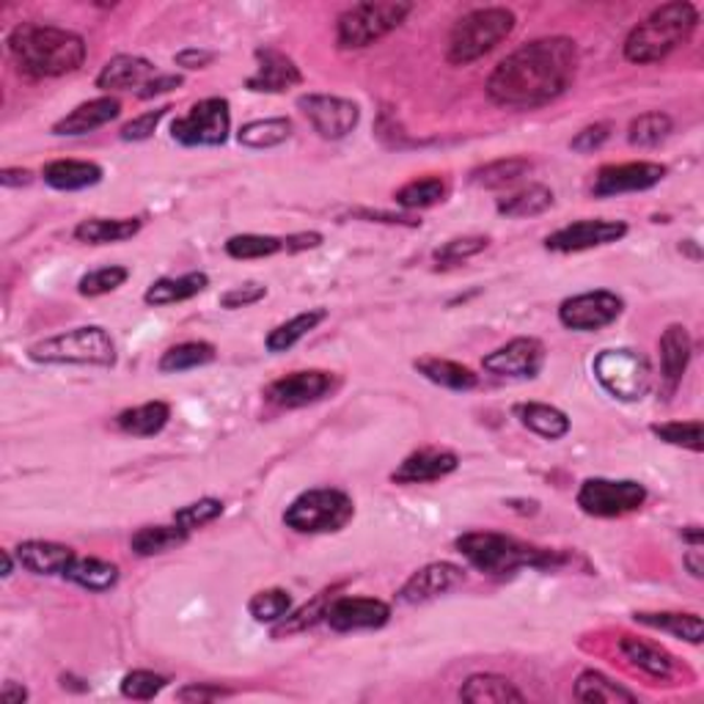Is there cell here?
Here are the masks:
<instances>
[{
    "label": "cell",
    "mask_w": 704,
    "mask_h": 704,
    "mask_svg": "<svg viewBox=\"0 0 704 704\" xmlns=\"http://www.w3.org/2000/svg\"><path fill=\"white\" fill-rule=\"evenodd\" d=\"M578 45L567 36H543L509 52L487 77V97L501 108H543L572 86Z\"/></svg>",
    "instance_id": "6da1fadb"
},
{
    "label": "cell",
    "mask_w": 704,
    "mask_h": 704,
    "mask_svg": "<svg viewBox=\"0 0 704 704\" xmlns=\"http://www.w3.org/2000/svg\"><path fill=\"white\" fill-rule=\"evenodd\" d=\"M9 50L20 72L28 77L70 75L86 61V41L81 34L45 23L17 25L9 36Z\"/></svg>",
    "instance_id": "7a4b0ae2"
},
{
    "label": "cell",
    "mask_w": 704,
    "mask_h": 704,
    "mask_svg": "<svg viewBox=\"0 0 704 704\" xmlns=\"http://www.w3.org/2000/svg\"><path fill=\"white\" fill-rule=\"evenodd\" d=\"M699 28V12L693 3L675 0L664 3L641 20L624 39V58L630 64H658L680 45H685Z\"/></svg>",
    "instance_id": "3957f363"
},
{
    "label": "cell",
    "mask_w": 704,
    "mask_h": 704,
    "mask_svg": "<svg viewBox=\"0 0 704 704\" xmlns=\"http://www.w3.org/2000/svg\"><path fill=\"white\" fill-rule=\"evenodd\" d=\"M454 548L465 556L471 565L487 575H509L523 567H534V570H554L565 561V556L556 550L534 548L529 543L507 537L498 532H465L457 537Z\"/></svg>",
    "instance_id": "277c9868"
},
{
    "label": "cell",
    "mask_w": 704,
    "mask_h": 704,
    "mask_svg": "<svg viewBox=\"0 0 704 704\" xmlns=\"http://www.w3.org/2000/svg\"><path fill=\"white\" fill-rule=\"evenodd\" d=\"M514 14L503 7L474 9L462 14L449 34V50L446 58L454 66H468L496 50L514 31Z\"/></svg>",
    "instance_id": "5b68a950"
},
{
    "label": "cell",
    "mask_w": 704,
    "mask_h": 704,
    "mask_svg": "<svg viewBox=\"0 0 704 704\" xmlns=\"http://www.w3.org/2000/svg\"><path fill=\"white\" fill-rule=\"evenodd\" d=\"M28 359L36 364H75V366H113L116 341L99 325L64 330L31 344Z\"/></svg>",
    "instance_id": "8992f818"
},
{
    "label": "cell",
    "mask_w": 704,
    "mask_h": 704,
    "mask_svg": "<svg viewBox=\"0 0 704 704\" xmlns=\"http://www.w3.org/2000/svg\"><path fill=\"white\" fill-rule=\"evenodd\" d=\"M413 12L410 3L402 0H372V3H359V7L347 9L336 25V41L341 50H364L375 45L383 36L397 31L404 23V17Z\"/></svg>",
    "instance_id": "52a82bcc"
},
{
    "label": "cell",
    "mask_w": 704,
    "mask_h": 704,
    "mask_svg": "<svg viewBox=\"0 0 704 704\" xmlns=\"http://www.w3.org/2000/svg\"><path fill=\"white\" fill-rule=\"evenodd\" d=\"M355 514V503L347 493L333 487L306 490L289 503L283 523L298 534H333L341 532Z\"/></svg>",
    "instance_id": "ba28073f"
},
{
    "label": "cell",
    "mask_w": 704,
    "mask_h": 704,
    "mask_svg": "<svg viewBox=\"0 0 704 704\" xmlns=\"http://www.w3.org/2000/svg\"><path fill=\"white\" fill-rule=\"evenodd\" d=\"M597 383L619 402H641L653 388V366L630 347H614V350L597 352L592 361Z\"/></svg>",
    "instance_id": "9c48e42d"
},
{
    "label": "cell",
    "mask_w": 704,
    "mask_h": 704,
    "mask_svg": "<svg viewBox=\"0 0 704 704\" xmlns=\"http://www.w3.org/2000/svg\"><path fill=\"white\" fill-rule=\"evenodd\" d=\"M647 501V487L633 480H586L578 490V507L592 518H622Z\"/></svg>",
    "instance_id": "30bf717a"
},
{
    "label": "cell",
    "mask_w": 704,
    "mask_h": 704,
    "mask_svg": "<svg viewBox=\"0 0 704 704\" xmlns=\"http://www.w3.org/2000/svg\"><path fill=\"white\" fill-rule=\"evenodd\" d=\"M231 130V110L223 97H209L193 105L187 116L171 124V135L182 146H220Z\"/></svg>",
    "instance_id": "8fae6325"
},
{
    "label": "cell",
    "mask_w": 704,
    "mask_h": 704,
    "mask_svg": "<svg viewBox=\"0 0 704 704\" xmlns=\"http://www.w3.org/2000/svg\"><path fill=\"white\" fill-rule=\"evenodd\" d=\"M622 308L624 301L617 292L595 289V292H583V295L567 298L559 306V323L570 330L592 333V330L608 328L611 323H617Z\"/></svg>",
    "instance_id": "7c38bea8"
},
{
    "label": "cell",
    "mask_w": 704,
    "mask_h": 704,
    "mask_svg": "<svg viewBox=\"0 0 704 704\" xmlns=\"http://www.w3.org/2000/svg\"><path fill=\"white\" fill-rule=\"evenodd\" d=\"M298 108L312 122V128L328 141L347 138L361 122L359 105L344 97H330V94H306L298 99Z\"/></svg>",
    "instance_id": "4fadbf2b"
},
{
    "label": "cell",
    "mask_w": 704,
    "mask_h": 704,
    "mask_svg": "<svg viewBox=\"0 0 704 704\" xmlns=\"http://www.w3.org/2000/svg\"><path fill=\"white\" fill-rule=\"evenodd\" d=\"M482 366L496 377L532 380L545 366V344L539 339H534V336H520V339L507 341L503 347L493 350L490 355H485Z\"/></svg>",
    "instance_id": "5bb4252c"
},
{
    "label": "cell",
    "mask_w": 704,
    "mask_h": 704,
    "mask_svg": "<svg viewBox=\"0 0 704 704\" xmlns=\"http://www.w3.org/2000/svg\"><path fill=\"white\" fill-rule=\"evenodd\" d=\"M624 234H628V223L622 220H575V223L554 231L545 240V248L554 254H581V251L617 243Z\"/></svg>",
    "instance_id": "9a60e30c"
},
{
    "label": "cell",
    "mask_w": 704,
    "mask_h": 704,
    "mask_svg": "<svg viewBox=\"0 0 704 704\" xmlns=\"http://www.w3.org/2000/svg\"><path fill=\"white\" fill-rule=\"evenodd\" d=\"M666 177V166L660 162H619V166H603L595 177L592 193L597 198L622 196V193H641L660 185Z\"/></svg>",
    "instance_id": "2e32d148"
},
{
    "label": "cell",
    "mask_w": 704,
    "mask_h": 704,
    "mask_svg": "<svg viewBox=\"0 0 704 704\" xmlns=\"http://www.w3.org/2000/svg\"><path fill=\"white\" fill-rule=\"evenodd\" d=\"M333 386H336V377L330 375V372H323V369L292 372V375L272 380L270 386H267L265 397L267 402L278 404V408L295 410L325 399L330 391H333Z\"/></svg>",
    "instance_id": "e0dca14e"
},
{
    "label": "cell",
    "mask_w": 704,
    "mask_h": 704,
    "mask_svg": "<svg viewBox=\"0 0 704 704\" xmlns=\"http://www.w3.org/2000/svg\"><path fill=\"white\" fill-rule=\"evenodd\" d=\"M465 583V572L462 567L451 565V561H433V565L422 567L404 581V586L399 590V603L408 606H422V603L438 600V597L449 595L457 586Z\"/></svg>",
    "instance_id": "ac0fdd59"
},
{
    "label": "cell",
    "mask_w": 704,
    "mask_h": 704,
    "mask_svg": "<svg viewBox=\"0 0 704 704\" xmlns=\"http://www.w3.org/2000/svg\"><path fill=\"white\" fill-rule=\"evenodd\" d=\"M391 619L388 603L375 600V597H336L330 600L325 611V622L339 633H352V630H377Z\"/></svg>",
    "instance_id": "d6986e66"
},
{
    "label": "cell",
    "mask_w": 704,
    "mask_h": 704,
    "mask_svg": "<svg viewBox=\"0 0 704 704\" xmlns=\"http://www.w3.org/2000/svg\"><path fill=\"white\" fill-rule=\"evenodd\" d=\"M256 72L245 81V86L251 92L259 94H281L289 92V88H295L303 83L301 70L287 52L276 50V47H259L256 50Z\"/></svg>",
    "instance_id": "ffe728a7"
},
{
    "label": "cell",
    "mask_w": 704,
    "mask_h": 704,
    "mask_svg": "<svg viewBox=\"0 0 704 704\" xmlns=\"http://www.w3.org/2000/svg\"><path fill=\"white\" fill-rule=\"evenodd\" d=\"M460 460L454 451L449 449H422L413 451L399 462V468L391 474L397 485H427V482H438L444 476L454 474Z\"/></svg>",
    "instance_id": "44dd1931"
},
{
    "label": "cell",
    "mask_w": 704,
    "mask_h": 704,
    "mask_svg": "<svg viewBox=\"0 0 704 704\" xmlns=\"http://www.w3.org/2000/svg\"><path fill=\"white\" fill-rule=\"evenodd\" d=\"M691 333L682 325H669L660 336V391L664 397H675L691 364Z\"/></svg>",
    "instance_id": "7402d4cb"
},
{
    "label": "cell",
    "mask_w": 704,
    "mask_h": 704,
    "mask_svg": "<svg viewBox=\"0 0 704 704\" xmlns=\"http://www.w3.org/2000/svg\"><path fill=\"white\" fill-rule=\"evenodd\" d=\"M119 113H122V102L116 97L88 99V102L77 105L72 113H66L61 122L52 124V135H70V138H75V135H88L94 133V130L110 124L113 119H119Z\"/></svg>",
    "instance_id": "603a6c76"
},
{
    "label": "cell",
    "mask_w": 704,
    "mask_h": 704,
    "mask_svg": "<svg viewBox=\"0 0 704 704\" xmlns=\"http://www.w3.org/2000/svg\"><path fill=\"white\" fill-rule=\"evenodd\" d=\"M160 72L155 70L151 61L141 56H116L110 58L102 72L97 75V88L102 92H133L151 83Z\"/></svg>",
    "instance_id": "cb8c5ba5"
},
{
    "label": "cell",
    "mask_w": 704,
    "mask_h": 704,
    "mask_svg": "<svg viewBox=\"0 0 704 704\" xmlns=\"http://www.w3.org/2000/svg\"><path fill=\"white\" fill-rule=\"evenodd\" d=\"M75 550L66 548L61 543H47V539H28V543L17 545V561L23 570L34 572V575H61L70 570L75 561Z\"/></svg>",
    "instance_id": "d4e9b609"
},
{
    "label": "cell",
    "mask_w": 704,
    "mask_h": 704,
    "mask_svg": "<svg viewBox=\"0 0 704 704\" xmlns=\"http://www.w3.org/2000/svg\"><path fill=\"white\" fill-rule=\"evenodd\" d=\"M619 650H622V655L635 669L655 677V680H669V677L675 675V658H671L660 644L639 639V635H624V639L619 641Z\"/></svg>",
    "instance_id": "484cf974"
},
{
    "label": "cell",
    "mask_w": 704,
    "mask_h": 704,
    "mask_svg": "<svg viewBox=\"0 0 704 704\" xmlns=\"http://www.w3.org/2000/svg\"><path fill=\"white\" fill-rule=\"evenodd\" d=\"M41 177L56 191H86L102 182V168L88 160H52L47 162Z\"/></svg>",
    "instance_id": "4316f807"
},
{
    "label": "cell",
    "mask_w": 704,
    "mask_h": 704,
    "mask_svg": "<svg viewBox=\"0 0 704 704\" xmlns=\"http://www.w3.org/2000/svg\"><path fill=\"white\" fill-rule=\"evenodd\" d=\"M514 416L525 429H532L534 435L545 440H559L570 433V418L561 413L554 404L543 402H520L514 404Z\"/></svg>",
    "instance_id": "83f0119b"
},
{
    "label": "cell",
    "mask_w": 704,
    "mask_h": 704,
    "mask_svg": "<svg viewBox=\"0 0 704 704\" xmlns=\"http://www.w3.org/2000/svg\"><path fill=\"white\" fill-rule=\"evenodd\" d=\"M460 699L471 704L525 702V696L514 688V682L501 675H471L465 682H462Z\"/></svg>",
    "instance_id": "f1b7e54d"
},
{
    "label": "cell",
    "mask_w": 704,
    "mask_h": 704,
    "mask_svg": "<svg viewBox=\"0 0 704 704\" xmlns=\"http://www.w3.org/2000/svg\"><path fill=\"white\" fill-rule=\"evenodd\" d=\"M207 287V272H185L180 278H160V281H155L146 289L144 303L146 306H171V303H182L202 295Z\"/></svg>",
    "instance_id": "f546056e"
},
{
    "label": "cell",
    "mask_w": 704,
    "mask_h": 704,
    "mask_svg": "<svg viewBox=\"0 0 704 704\" xmlns=\"http://www.w3.org/2000/svg\"><path fill=\"white\" fill-rule=\"evenodd\" d=\"M66 581H72L75 586L86 592H110L119 583V567L113 561L105 559H92V556H77L70 565V570L64 572Z\"/></svg>",
    "instance_id": "4dcf8cb0"
},
{
    "label": "cell",
    "mask_w": 704,
    "mask_h": 704,
    "mask_svg": "<svg viewBox=\"0 0 704 704\" xmlns=\"http://www.w3.org/2000/svg\"><path fill=\"white\" fill-rule=\"evenodd\" d=\"M171 418V408L166 402H144L138 408H128L116 416V427L135 438H151L162 433Z\"/></svg>",
    "instance_id": "1f68e13d"
},
{
    "label": "cell",
    "mask_w": 704,
    "mask_h": 704,
    "mask_svg": "<svg viewBox=\"0 0 704 704\" xmlns=\"http://www.w3.org/2000/svg\"><path fill=\"white\" fill-rule=\"evenodd\" d=\"M141 231L138 218H92L77 223L75 240L86 245H108V243H124V240L135 238Z\"/></svg>",
    "instance_id": "d6a6232c"
},
{
    "label": "cell",
    "mask_w": 704,
    "mask_h": 704,
    "mask_svg": "<svg viewBox=\"0 0 704 704\" xmlns=\"http://www.w3.org/2000/svg\"><path fill=\"white\" fill-rule=\"evenodd\" d=\"M575 699L586 704H633L635 693L600 671H581L575 680Z\"/></svg>",
    "instance_id": "836d02e7"
},
{
    "label": "cell",
    "mask_w": 704,
    "mask_h": 704,
    "mask_svg": "<svg viewBox=\"0 0 704 704\" xmlns=\"http://www.w3.org/2000/svg\"><path fill=\"white\" fill-rule=\"evenodd\" d=\"M635 622L644 624V628L660 630V633H671L675 639L688 641V644H702V617L699 614H677V611H641L635 614Z\"/></svg>",
    "instance_id": "e575fe53"
},
{
    "label": "cell",
    "mask_w": 704,
    "mask_h": 704,
    "mask_svg": "<svg viewBox=\"0 0 704 704\" xmlns=\"http://www.w3.org/2000/svg\"><path fill=\"white\" fill-rule=\"evenodd\" d=\"M187 534L180 523L173 525H144V529H138V532L133 534V539H130V548H133V554L138 556H162L168 554V550H177L180 545L187 543Z\"/></svg>",
    "instance_id": "d590c367"
},
{
    "label": "cell",
    "mask_w": 704,
    "mask_h": 704,
    "mask_svg": "<svg viewBox=\"0 0 704 704\" xmlns=\"http://www.w3.org/2000/svg\"><path fill=\"white\" fill-rule=\"evenodd\" d=\"M418 369V375L427 377L429 383L440 388H449V391H471V388L480 386V377L468 366L457 364V361L446 359H422L413 364Z\"/></svg>",
    "instance_id": "8d00e7d4"
},
{
    "label": "cell",
    "mask_w": 704,
    "mask_h": 704,
    "mask_svg": "<svg viewBox=\"0 0 704 704\" xmlns=\"http://www.w3.org/2000/svg\"><path fill=\"white\" fill-rule=\"evenodd\" d=\"M532 171V160L529 157H501L487 166L474 168L471 171V185L485 187V191H498V187H509Z\"/></svg>",
    "instance_id": "74e56055"
},
{
    "label": "cell",
    "mask_w": 704,
    "mask_h": 704,
    "mask_svg": "<svg viewBox=\"0 0 704 704\" xmlns=\"http://www.w3.org/2000/svg\"><path fill=\"white\" fill-rule=\"evenodd\" d=\"M325 317H328V312H325V308H308V312L287 319V323H281L278 328H272L270 333H267V341H265L267 350L270 352L292 350V347H295L301 339H306V336L312 333L319 323H325Z\"/></svg>",
    "instance_id": "f35d334b"
},
{
    "label": "cell",
    "mask_w": 704,
    "mask_h": 704,
    "mask_svg": "<svg viewBox=\"0 0 704 704\" xmlns=\"http://www.w3.org/2000/svg\"><path fill=\"white\" fill-rule=\"evenodd\" d=\"M215 355L218 352H215V347L209 341H185V344H177L162 352L157 369L166 372V375H180V372H191L198 369V366L213 364Z\"/></svg>",
    "instance_id": "ab89813d"
},
{
    "label": "cell",
    "mask_w": 704,
    "mask_h": 704,
    "mask_svg": "<svg viewBox=\"0 0 704 704\" xmlns=\"http://www.w3.org/2000/svg\"><path fill=\"white\" fill-rule=\"evenodd\" d=\"M554 207V191L545 185H529L512 196L498 198V213L507 218H534Z\"/></svg>",
    "instance_id": "60d3db41"
},
{
    "label": "cell",
    "mask_w": 704,
    "mask_h": 704,
    "mask_svg": "<svg viewBox=\"0 0 704 704\" xmlns=\"http://www.w3.org/2000/svg\"><path fill=\"white\" fill-rule=\"evenodd\" d=\"M289 135H292V122L276 116V119H256V122L243 124L238 141L248 149H272V146H281Z\"/></svg>",
    "instance_id": "b9f144b4"
},
{
    "label": "cell",
    "mask_w": 704,
    "mask_h": 704,
    "mask_svg": "<svg viewBox=\"0 0 704 704\" xmlns=\"http://www.w3.org/2000/svg\"><path fill=\"white\" fill-rule=\"evenodd\" d=\"M671 128H675L671 116L660 113V110H650V113L635 116L633 122H630L628 141L633 146H639V149H653L660 141L669 138Z\"/></svg>",
    "instance_id": "7bdbcfd3"
},
{
    "label": "cell",
    "mask_w": 704,
    "mask_h": 704,
    "mask_svg": "<svg viewBox=\"0 0 704 704\" xmlns=\"http://www.w3.org/2000/svg\"><path fill=\"white\" fill-rule=\"evenodd\" d=\"M446 198V182L440 177H427V180H413L397 191V204L404 209H427L435 207Z\"/></svg>",
    "instance_id": "ee69618b"
},
{
    "label": "cell",
    "mask_w": 704,
    "mask_h": 704,
    "mask_svg": "<svg viewBox=\"0 0 704 704\" xmlns=\"http://www.w3.org/2000/svg\"><path fill=\"white\" fill-rule=\"evenodd\" d=\"M278 251H283V238H272V234H234L226 243V254L231 259H265Z\"/></svg>",
    "instance_id": "f6af8a7d"
},
{
    "label": "cell",
    "mask_w": 704,
    "mask_h": 704,
    "mask_svg": "<svg viewBox=\"0 0 704 704\" xmlns=\"http://www.w3.org/2000/svg\"><path fill=\"white\" fill-rule=\"evenodd\" d=\"M292 611V597L287 590H265L256 592L248 603V614L259 624H278Z\"/></svg>",
    "instance_id": "bcb514c9"
},
{
    "label": "cell",
    "mask_w": 704,
    "mask_h": 704,
    "mask_svg": "<svg viewBox=\"0 0 704 704\" xmlns=\"http://www.w3.org/2000/svg\"><path fill=\"white\" fill-rule=\"evenodd\" d=\"M653 435L660 438L669 446H680V449L702 451L704 449V429L702 422H666V424H653Z\"/></svg>",
    "instance_id": "7dc6e473"
},
{
    "label": "cell",
    "mask_w": 704,
    "mask_h": 704,
    "mask_svg": "<svg viewBox=\"0 0 704 704\" xmlns=\"http://www.w3.org/2000/svg\"><path fill=\"white\" fill-rule=\"evenodd\" d=\"M130 278V270L122 265H108V267H99V270H92L86 272V276L81 278V283H77V292H81L83 298H99V295H108V292H113V289L122 287L124 281Z\"/></svg>",
    "instance_id": "c3c4849f"
},
{
    "label": "cell",
    "mask_w": 704,
    "mask_h": 704,
    "mask_svg": "<svg viewBox=\"0 0 704 704\" xmlns=\"http://www.w3.org/2000/svg\"><path fill=\"white\" fill-rule=\"evenodd\" d=\"M223 514V501L218 498H202V501H193L187 507H182L180 512H173V523H180L185 532H196V529H204L213 520H218Z\"/></svg>",
    "instance_id": "681fc988"
},
{
    "label": "cell",
    "mask_w": 704,
    "mask_h": 704,
    "mask_svg": "<svg viewBox=\"0 0 704 704\" xmlns=\"http://www.w3.org/2000/svg\"><path fill=\"white\" fill-rule=\"evenodd\" d=\"M490 245V240L487 238H457V240H449L446 245H440L438 251H435V262L444 267L449 265H460V262L465 259H474L476 254H482V251Z\"/></svg>",
    "instance_id": "f907efd6"
},
{
    "label": "cell",
    "mask_w": 704,
    "mask_h": 704,
    "mask_svg": "<svg viewBox=\"0 0 704 704\" xmlns=\"http://www.w3.org/2000/svg\"><path fill=\"white\" fill-rule=\"evenodd\" d=\"M330 595H333V592H323L312 606H303L301 611H295L292 617H283L281 624L276 628V635L298 633V630H306L312 628V624H317L319 619H325V611H328L330 606Z\"/></svg>",
    "instance_id": "816d5d0a"
},
{
    "label": "cell",
    "mask_w": 704,
    "mask_h": 704,
    "mask_svg": "<svg viewBox=\"0 0 704 704\" xmlns=\"http://www.w3.org/2000/svg\"><path fill=\"white\" fill-rule=\"evenodd\" d=\"M166 677L155 675V671H130L128 677L122 680V693L128 699H138V702H146V699H155L157 693L166 688Z\"/></svg>",
    "instance_id": "f5cc1de1"
},
{
    "label": "cell",
    "mask_w": 704,
    "mask_h": 704,
    "mask_svg": "<svg viewBox=\"0 0 704 704\" xmlns=\"http://www.w3.org/2000/svg\"><path fill=\"white\" fill-rule=\"evenodd\" d=\"M168 110H171V108H168V105H162V108L146 110V113L135 116L133 122H128L122 128V141H146V138H151V135H155V130H157V124H160L162 119H166Z\"/></svg>",
    "instance_id": "db71d44e"
},
{
    "label": "cell",
    "mask_w": 704,
    "mask_h": 704,
    "mask_svg": "<svg viewBox=\"0 0 704 704\" xmlns=\"http://www.w3.org/2000/svg\"><path fill=\"white\" fill-rule=\"evenodd\" d=\"M265 298H267V287L248 281V283H240V287H231L229 292H223V295H220V306L234 312V308L254 306V303L265 301Z\"/></svg>",
    "instance_id": "11a10c76"
},
{
    "label": "cell",
    "mask_w": 704,
    "mask_h": 704,
    "mask_svg": "<svg viewBox=\"0 0 704 704\" xmlns=\"http://www.w3.org/2000/svg\"><path fill=\"white\" fill-rule=\"evenodd\" d=\"M611 138V124L600 122V124H590V128H583L581 133L572 138V149L581 151V155H592V151L600 149L606 141Z\"/></svg>",
    "instance_id": "9f6ffc18"
},
{
    "label": "cell",
    "mask_w": 704,
    "mask_h": 704,
    "mask_svg": "<svg viewBox=\"0 0 704 704\" xmlns=\"http://www.w3.org/2000/svg\"><path fill=\"white\" fill-rule=\"evenodd\" d=\"M223 696H231V691H226V688L220 685H213V682H191V685L180 688L177 691V699L180 702H215V699H223Z\"/></svg>",
    "instance_id": "6f0895ef"
},
{
    "label": "cell",
    "mask_w": 704,
    "mask_h": 704,
    "mask_svg": "<svg viewBox=\"0 0 704 704\" xmlns=\"http://www.w3.org/2000/svg\"><path fill=\"white\" fill-rule=\"evenodd\" d=\"M177 66H182V70H204V66H209L215 61V52L209 50H198V47H187V50L177 52Z\"/></svg>",
    "instance_id": "680465c9"
},
{
    "label": "cell",
    "mask_w": 704,
    "mask_h": 704,
    "mask_svg": "<svg viewBox=\"0 0 704 704\" xmlns=\"http://www.w3.org/2000/svg\"><path fill=\"white\" fill-rule=\"evenodd\" d=\"M319 245H323V234H317V231H301V234H289V238H283V251H289V254L312 251V248H319Z\"/></svg>",
    "instance_id": "91938a15"
},
{
    "label": "cell",
    "mask_w": 704,
    "mask_h": 704,
    "mask_svg": "<svg viewBox=\"0 0 704 704\" xmlns=\"http://www.w3.org/2000/svg\"><path fill=\"white\" fill-rule=\"evenodd\" d=\"M182 86V77L180 75H157L155 81L146 83L144 88L138 92L141 99H151V97H160V94H168L173 92V88Z\"/></svg>",
    "instance_id": "94428289"
},
{
    "label": "cell",
    "mask_w": 704,
    "mask_h": 704,
    "mask_svg": "<svg viewBox=\"0 0 704 704\" xmlns=\"http://www.w3.org/2000/svg\"><path fill=\"white\" fill-rule=\"evenodd\" d=\"M31 180L34 177H31L28 168H3L0 171V185L3 187H25L31 185Z\"/></svg>",
    "instance_id": "6125c7cd"
},
{
    "label": "cell",
    "mask_w": 704,
    "mask_h": 704,
    "mask_svg": "<svg viewBox=\"0 0 704 704\" xmlns=\"http://www.w3.org/2000/svg\"><path fill=\"white\" fill-rule=\"evenodd\" d=\"M682 565L688 567V572H691L693 578H699V581H702V578H704V556H702V545H691V550H688V554L682 556Z\"/></svg>",
    "instance_id": "be15d7a7"
},
{
    "label": "cell",
    "mask_w": 704,
    "mask_h": 704,
    "mask_svg": "<svg viewBox=\"0 0 704 704\" xmlns=\"http://www.w3.org/2000/svg\"><path fill=\"white\" fill-rule=\"evenodd\" d=\"M0 699H3V704H23L25 699H28V691H25L20 682L9 680L7 685H3V693H0Z\"/></svg>",
    "instance_id": "e7e4bbea"
},
{
    "label": "cell",
    "mask_w": 704,
    "mask_h": 704,
    "mask_svg": "<svg viewBox=\"0 0 704 704\" xmlns=\"http://www.w3.org/2000/svg\"><path fill=\"white\" fill-rule=\"evenodd\" d=\"M682 539H685V543H691V545H702L704 543V532L699 529V525H685V529H682Z\"/></svg>",
    "instance_id": "03108f58"
},
{
    "label": "cell",
    "mask_w": 704,
    "mask_h": 704,
    "mask_svg": "<svg viewBox=\"0 0 704 704\" xmlns=\"http://www.w3.org/2000/svg\"><path fill=\"white\" fill-rule=\"evenodd\" d=\"M0 559H3V572H0V575H3V578H12V572H14L12 550H3V554H0Z\"/></svg>",
    "instance_id": "003e7915"
}]
</instances>
